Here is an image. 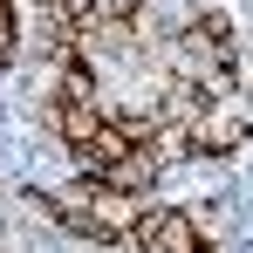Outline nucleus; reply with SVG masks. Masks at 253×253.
Wrapping results in <instances>:
<instances>
[{"mask_svg":"<svg viewBox=\"0 0 253 253\" xmlns=\"http://www.w3.org/2000/svg\"><path fill=\"white\" fill-rule=\"evenodd\" d=\"M103 124H110V117H103L96 103H62V96L48 103V130H55V137H62L76 158H89V144L103 137Z\"/></svg>","mask_w":253,"mask_h":253,"instance_id":"f257e3e1","label":"nucleus"},{"mask_svg":"<svg viewBox=\"0 0 253 253\" xmlns=\"http://www.w3.org/2000/svg\"><path fill=\"white\" fill-rule=\"evenodd\" d=\"M185 137H192V151H199V158H226V151L247 137V117H240V110H206L199 130H185Z\"/></svg>","mask_w":253,"mask_h":253,"instance_id":"f03ea898","label":"nucleus"},{"mask_svg":"<svg viewBox=\"0 0 253 253\" xmlns=\"http://www.w3.org/2000/svg\"><path fill=\"white\" fill-rule=\"evenodd\" d=\"M14 7H7V0H0V69H7V62H14Z\"/></svg>","mask_w":253,"mask_h":253,"instance_id":"7ed1b4c3","label":"nucleus"}]
</instances>
